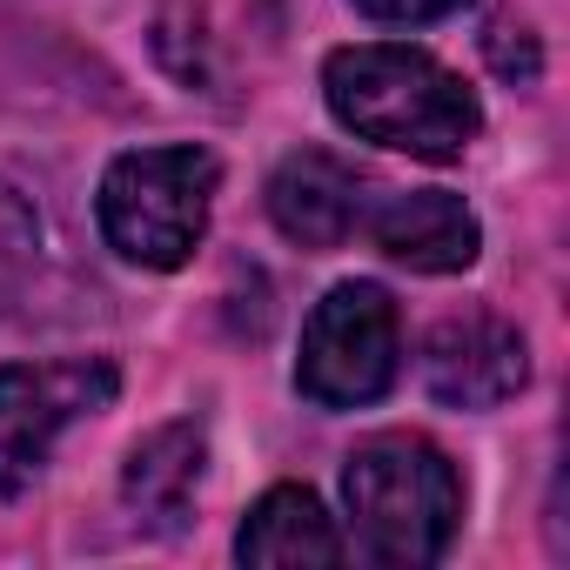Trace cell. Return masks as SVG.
<instances>
[{
  "label": "cell",
  "instance_id": "cell-3",
  "mask_svg": "<svg viewBox=\"0 0 570 570\" xmlns=\"http://www.w3.org/2000/svg\"><path fill=\"white\" fill-rule=\"evenodd\" d=\"M215 188H222V161L195 141L128 148L108 161L95 188L101 242L135 268H181L208 235Z\"/></svg>",
  "mask_w": 570,
  "mask_h": 570
},
{
  "label": "cell",
  "instance_id": "cell-5",
  "mask_svg": "<svg viewBox=\"0 0 570 570\" xmlns=\"http://www.w3.org/2000/svg\"><path fill=\"white\" fill-rule=\"evenodd\" d=\"M121 396L108 356H55L0 370V497H28L61 443V430L101 416Z\"/></svg>",
  "mask_w": 570,
  "mask_h": 570
},
{
  "label": "cell",
  "instance_id": "cell-8",
  "mask_svg": "<svg viewBox=\"0 0 570 570\" xmlns=\"http://www.w3.org/2000/svg\"><path fill=\"white\" fill-rule=\"evenodd\" d=\"M363 222H370L376 248L390 262L416 268V275H463L483 248V228H476L470 202L450 195V188H403Z\"/></svg>",
  "mask_w": 570,
  "mask_h": 570
},
{
  "label": "cell",
  "instance_id": "cell-13",
  "mask_svg": "<svg viewBox=\"0 0 570 570\" xmlns=\"http://www.w3.org/2000/svg\"><path fill=\"white\" fill-rule=\"evenodd\" d=\"M463 8L470 0H356V14H370L383 28H430V21H450Z\"/></svg>",
  "mask_w": 570,
  "mask_h": 570
},
{
  "label": "cell",
  "instance_id": "cell-10",
  "mask_svg": "<svg viewBox=\"0 0 570 570\" xmlns=\"http://www.w3.org/2000/svg\"><path fill=\"white\" fill-rule=\"evenodd\" d=\"M235 557L242 563H268V570H289V563H343L350 543L336 537L330 510L316 503V490L303 483H275L255 497V510L235 530Z\"/></svg>",
  "mask_w": 570,
  "mask_h": 570
},
{
  "label": "cell",
  "instance_id": "cell-7",
  "mask_svg": "<svg viewBox=\"0 0 570 570\" xmlns=\"http://www.w3.org/2000/svg\"><path fill=\"white\" fill-rule=\"evenodd\" d=\"M370 215V175L330 148H296L282 155L268 175V222L289 235L296 248H343Z\"/></svg>",
  "mask_w": 570,
  "mask_h": 570
},
{
  "label": "cell",
  "instance_id": "cell-6",
  "mask_svg": "<svg viewBox=\"0 0 570 570\" xmlns=\"http://www.w3.org/2000/svg\"><path fill=\"white\" fill-rule=\"evenodd\" d=\"M530 383V343L503 316H443L423 336V390L443 410H497Z\"/></svg>",
  "mask_w": 570,
  "mask_h": 570
},
{
  "label": "cell",
  "instance_id": "cell-2",
  "mask_svg": "<svg viewBox=\"0 0 570 570\" xmlns=\"http://www.w3.org/2000/svg\"><path fill=\"white\" fill-rule=\"evenodd\" d=\"M343 510L356 530V557L416 570L436 563L463 523V476L456 463L416 436V430H383L363 436L343 463Z\"/></svg>",
  "mask_w": 570,
  "mask_h": 570
},
{
  "label": "cell",
  "instance_id": "cell-11",
  "mask_svg": "<svg viewBox=\"0 0 570 570\" xmlns=\"http://www.w3.org/2000/svg\"><path fill=\"white\" fill-rule=\"evenodd\" d=\"M35 268H41V215L14 181H0V316L28 296Z\"/></svg>",
  "mask_w": 570,
  "mask_h": 570
},
{
  "label": "cell",
  "instance_id": "cell-4",
  "mask_svg": "<svg viewBox=\"0 0 570 570\" xmlns=\"http://www.w3.org/2000/svg\"><path fill=\"white\" fill-rule=\"evenodd\" d=\"M403 370V316L383 282H336L303 323L296 390L316 410H363Z\"/></svg>",
  "mask_w": 570,
  "mask_h": 570
},
{
  "label": "cell",
  "instance_id": "cell-9",
  "mask_svg": "<svg viewBox=\"0 0 570 570\" xmlns=\"http://www.w3.org/2000/svg\"><path fill=\"white\" fill-rule=\"evenodd\" d=\"M202 476H208V430L195 416H175V423L148 430L128 450V463H121V503H128V517L141 530L168 537V530L188 523Z\"/></svg>",
  "mask_w": 570,
  "mask_h": 570
},
{
  "label": "cell",
  "instance_id": "cell-12",
  "mask_svg": "<svg viewBox=\"0 0 570 570\" xmlns=\"http://www.w3.org/2000/svg\"><path fill=\"white\" fill-rule=\"evenodd\" d=\"M483 61H490V75L510 81V88H530V81L543 75V48H537L530 21H517V14H490V21H483Z\"/></svg>",
  "mask_w": 570,
  "mask_h": 570
},
{
  "label": "cell",
  "instance_id": "cell-1",
  "mask_svg": "<svg viewBox=\"0 0 570 570\" xmlns=\"http://www.w3.org/2000/svg\"><path fill=\"white\" fill-rule=\"evenodd\" d=\"M323 95L356 141H376L416 161H456L483 128V108L463 88V75H450L436 55L410 41L336 48L323 61Z\"/></svg>",
  "mask_w": 570,
  "mask_h": 570
}]
</instances>
